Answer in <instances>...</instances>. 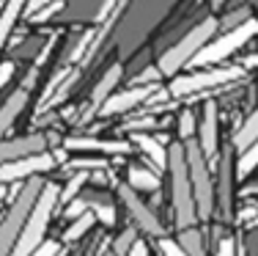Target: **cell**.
Here are the masks:
<instances>
[{"instance_id":"d6a6232c","label":"cell","mask_w":258,"mask_h":256,"mask_svg":"<svg viewBox=\"0 0 258 256\" xmlns=\"http://www.w3.org/2000/svg\"><path fill=\"white\" fill-rule=\"evenodd\" d=\"M30 256H58V242H55V240H44Z\"/></svg>"},{"instance_id":"f1b7e54d","label":"cell","mask_w":258,"mask_h":256,"mask_svg":"<svg viewBox=\"0 0 258 256\" xmlns=\"http://www.w3.org/2000/svg\"><path fill=\"white\" fill-rule=\"evenodd\" d=\"M69 168L75 171H102L107 168V160H85V157H80V160H72Z\"/></svg>"},{"instance_id":"5bb4252c","label":"cell","mask_w":258,"mask_h":256,"mask_svg":"<svg viewBox=\"0 0 258 256\" xmlns=\"http://www.w3.org/2000/svg\"><path fill=\"white\" fill-rule=\"evenodd\" d=\"M121 75H124V69H121V64H113L107 72H104V77L99 83H96V88L91 91V113H99V108L107 102V96L113 94V88L118 85Z\"/></svg>"},{"instance_id":"9a60e30c","label":"cell","mask_w":258,"mask_h":256,"mask_svg":"<svg viewBox=\"0 0 258 256\" xmlns=\"http://www.w3.org/2000/svg\"><path fill=\"white\" fill-rule=\"evenodd\" d=\"M25 105H28V88H17L14 94L3 102V108H0V138L11 130V124L17 121V116L22 113Z\"/></svg>"},{"instance_id":"e575fe53","label":"cell","mask_w":258,"mask_h":256,"mask_svg":"<svg viewBox=\"0 0 258 256\" xmlns=\"http://www.w3.org/2000/svg\"><path fill=\"white\" fill-rule=\"evenodd\" d=\"M154 127H157V121H154V119H138V121H129L126 130L138 132V130H154Z\"/></svg>"},{"instance_id":"30bf717a","label":"cell","mask_w":258,"mask_h":256,"mask_svg":"<svg viewBox=\"0 0 258 256\" xmlns=\"http://www.w3.org/2000/svg\"><path fill=\"white\" fill-rule=\"evenodd\" d=\"M154 91H157V85L149 83V85H135V88H129V91L113 94V96H107V102H104V105L99 108V113H102V116L126 113V111H132L135 105H140V102L151 99V94H154Z\"/></svg>"},{"instance_id":"484cf974","label":"cell","mask_w":258,"mask_h":256,"mask_svg":"<svg viewBox=\"0 0 258 256\" xmlns=\"http://www.w3.org/2000/svg\"><path fill=\"white\" fill-rule=\"evenodd\" d=\"M91 204V212L96 215V221H102L104 226H113L115 223V210L110 204H102V201H88Z\"/></svg>"},{"instance_id":"ac0fdd59","label":"cell","mask_w":258,"mask_h":256,"mask_svg":"<svg viewBox=\"0 0 258 256\" xmlns=\"http://www.w3.org/2000/svg\"><path fill=\"white\" fill-rule=\"evenodd\" d=\"M135 143H138L140 149H143V155L154 163V168H168V149H165L157 138L146 135V132H138V135H135Z\"/></svg>"},{"instance_id":"1f68e13d","label":"cell","mask_w":258,"mask_h":256,"mask_svg":"<svg viewBox=\"0 0 258 256\" xmlns=\"http://www.w3.org/2000/svg\"><path fill=\"white\" fill-rule=\"evenodd\" d=\"M217 256H236V242H233V237H223V240L217 242Z\"/></svg>"},{"instance_id":"f546056e","label":"cell","mask_w":258,"mask_h":256,"mask_svg":"<svg viewBox=\"0 0 258 256\" xmlns=\"http://www.w3.org/2000/svg\"><path fill=\"white\" fill-rule=\"evenodd\" d=\"M159 251H162V256H187L184 248L176 240H170V237H159Z\"/></svg>"},{"instance_id":"f35d334b","label":"cell","mask_w":258,"mask_h":256,"mask_svg":"<svg viewBox=\"0 0 258 256\" xmlns=\"http://www.w3.org/2000/svg\"><path fill=\"white\" fill-rule=\"evenodd\" d=\"M115 3H118V0H104V3L99 6V11H96V22H102V20H104V17H107V14H110V11H113V9H115Z\"/></svg>"},{"instance_id":"4fadbf2b","label":"cell","mask_w":258,"mask_h":256,"mask_svg":"<svg viewBox=\"0 0 258 256\" xmlns=\"http://www.w3.org/2000/svg\"><path fill=\"white\" fill-rule=\"evenodd\" d=\"M201 151L206 160H217V105L206 102L204 105V121H201Z\"/></svg>"},{"instance_id":"ab89813d","label":"cell","mask_w":258,"mask_h":256,"mask_svg":"<svg viewBox=\"0 0 258 256\" xmlns=\"http://www.w3.org/2000/svg\"><path fill=\"white\" fill-rule=\"evenodd\" d=\"M126 256H149V248H146V242L143 240H138L132 248H129V253Z\"/></svg>"},{"instance_id":"ffe728a7","label":"cell","mask_w":258,"mask_h":256,"mask_svg":"<svg viewBox=\"0 0 258 256\" xmlns=\"http://www.w3.org/2000/svg\"><path fill=\"white\" fill-rule=\"evenodd\" d=\"M179 245L184 248V253L187 256H206V248H204V237H201V231L198 229H184L181 234H179Z\"/></svg>"},{"instance_id":"277c9868","label":"cell","mask_w":258,"mask_h":256,"mask_svg":"<svg viewBox=\"0 0 258 256\" xmlns=\"http://www.w3.org/2000/svg\"><path fill=\"white\" fill-rule=\"evenodd\" d=\"M214 33H217V20H214V17H209V20L198 22V25L189 30V33L184 36L179 44H173L162 58H159V64H157L159 75L173 77L176 72L181 69V66H187L189 61H192V58L198 56V53L209 44V41H212V36H214Z\"/></svg>"},{"instance_id":"7402d4cb","label":"cell","mask_w":258,"mask_h":256,"mask_svg":"<svg viewBox=\"0 0 258 256\" xmlns=\"http://www.w3.org/2000/svg\"><path fill=\"white\" fill-rule=\"evenodd\" d=\"M220 207L223 212H231V160L225 157L220 168Z\"/></svg>"},{"instance_id":"836d02e7","label":"cell","mask_w":258,"mask_h":256,"mask_svg":"<svg viewBox=\"0 0 258 256\" xmlns=\"http://www.w3.org/2000/svg\"><path fill=\"white\" fill-rule=\"evenodd\" d=\"M157 77H162L157 66H151V69H143V72L138 75V85H149V83H154Z\"/></svg>"},{"instance_id":"8992f818","label":"cell","mask_w":258,"mask_h":256,"mask_svg":"<svg viewBox=\"0 0 258 256\" xmlns=\"http://www.w3.org/2000/svg\"><path fill=\"white\" fill-rule=\"evenodd\" d=\"M258 33V20H244L239 22L233 30H228L225 36H220V39H212L204 50L198 53L192 61H189L187 66H209V64H220V61H225L231 56V53H236L239 47H244L250 39Z\"/></svg>"},{"instance_id":"d6986e66","label":"cell","mask_w":258,"mask_h":256,"mask_svg":"<svg viewBox=\"0 0 258 256\" xmlns=\"http://www.w3.org/2000/svg\"><path fill=\"white\" fill-rule=\"evenodd\" d=\"M255 141H258V113L247 116V119H244V124L236 130V135H233V149L242 155V151H247Z\"/></svg>"},{"instance_id":"d590c367","label":"cell","mask_w":258,"mask_h":256,"mask_svg":"<svg viewBox=\"0 0 258 256\" xmlns=\"http://www.w3.org/2000/svg\"><path fill=\"white\" fill-rule=\"evenodd\" d=\"M255 215H258V207L250 204V207H244V210L236 215V221H239V223H250V221H255Z\"/></svg>"},{"instance_id":"4dcf8cb0","label":"cell","mask_w":258,"mask_h":256,"mask_svg":"<svg viewBox=\"0 0 258 256\" xmlns=\"http://www.w3.org/2000/svg\"><path fill=\"white\" fill-rule=\"evenodd\" d=\"M66 207H69V210H66V218H72V221L80 218V215H85V212L91 210V204H88V201H83V198H75L72 204H66Z\"/></svg>"},{"instance_id":"8d00e7d4","label":"cell","mask_w":258,"mask_h":256,"mask_svg":"<svg viewBox=\"0 0 258 256\" xmlns=\"http://www.w3.org/2000/svg\"><path fill=\"white\" fill-rule=\"evenodd\" d=\"M50 3H52V0H28V3H25V14L33 17L36 11H41L44 6H50Z\"/></svg>"},{"instance_id":"ba28073f","label":"cell","mask_w":258,"mask_h":256,"mask_svg":"<svg viewBox=\"0 0 258 256\" xmlns=\"http://www.w3.org/2000/svg\"><path fill=\"white\" fill-rule=\"evenodd\" d=\"M58 166V157L52 151H39V155H28L20 160H11L0 166V182H20V179H30L39 176L44 171H52Z\"/></svg>"},{"instance_id":"74e56055","label":"cell","mask_w":258,"mask_h":256,"mask_svg":"<svg viewBox=\"0 0 258 256\" xmlns=\"http://www.w3.org/2000/svg\"><path fill=\"white\" fill-rule=\"evenodd\" d=\"M11 75H14V64H11V61L0 64V88H3V85L11 80Z\"/></svg>"},{"instance_id":"44dd1931","label":"cell","mask_w":258,"mask_h":256,"mask_svg":"<svg viewBox=\"0 0 258 256\" xmlns=\"http://www.w3.org/2000/svg\"><path fill=\"white\" fill-rule=\"evenodd\" d=\"M94 223H96V215H94V212L88 210V212H85V215L75 218V223H72V226L66 229L63 240H66V242H75V240H80V237H83V234H88Z\"/></svg>"},{"instance_id":"e0dca14e","label":"cell","mask_w":258,"mask_h":256,"mask_svg":"<svg viewBox=\"0 0 258 256\" xmlns=\"http://www.w3.org/2000/svg\"><path fill=\"white\" fill-rule=\"evenodd\" d=\"M25 3H28V0H6L3 14H0V50H3L6 39L11 36V30H14L17 20H20V14L25 11Z\"/></svg>"},{"instance_id":"3957f363","label":"cell","mask_w":258,"mask_h":256,"mask_svg":"<svg viewBox=\"0 0 258 256\" xmlns=\"http://www.w3.org/2000/svg\"><path fill=\"white\" fill-rule=\"evenodd\" d=\"M58 196H60L58 185H44L41 187V193H39V198H36L33 210H30V215L25 221V229H22V234H20V240H17L11 256H30L41 242H44L47 226H50L52 212H55V207H58Z\"/></svg>"},{"instance_id":"8fae6325","label":"cell","mask_w":258,"mask_h":256,"mask_svg":"<svg viewBox=\"0 0 258 256\" xmlns=\"http://www.w3.org/2000/svg\"><path fill=\"white\" fill-rule=\"evenodd\" d=\"M47 141H50V138L41 135V132L14 138V141H0V166H3V163H11V160H20V157H28V155L47 151Z\"/></svg>"},{"instance_id":"d4e9b609","label":"cell","mask_w":258,"mask_h":256,"mask_svg":"<svg viewBox=\"0 0 258 256\" xmlns=\"http://www.w3.org/2000/svg\"><path fill=\"white\" fill-rule=\"evenodd\" d=\"M138 242V229L135 226H129L126 231H121L118 237H115V242H113V253L115 256H126L129 253V248Z\"/></svg>"},{"instance_id":"2e32d148","label":"cell","mask_w":258,"mask_h":256,"mask_svg":"<svg viewBox=\"0 0 258 256\" xmlns=\"http://www.w3.org/2000/svg\"><path fill=\"white\" fill-rule=\"evenodd\" d=\"M126 185L132 187V190H159L162 187V179H159V174H154L151 168H143V166H129L126 171Z\"/></svg>"},{"instance_id":"7a4b0ae2","label":"cell","mask_w":258,"mask_h":256,"mask_svg":"<svg viewBox=\"0 0 258 256\" xmlns=\"http://www.w3.org/2000/svg\"><path fill=\"white\" fill-rule=\"evenodd\" d=\"M41 187H44V182H41L39 176H30V179H25V185L14 193V201H11L3 223H0V256H11L17 240H20V234H22V229H25L30 210H33L36 198H39V193H41Z\"/></svg>"},{"instance_id":"4316f807","label":"cell","mask_w":258,"mask_h":256,"mask_svg":"<svg viewBox=\"0 0 258 256\" xmlns=\"http://www.w3.org/2000/svg\"><path fill=\"white\" fill-rule=\"evenodd\" d=\"M179 135H181V141H189V138L195 135V116H192V111H184L179 116Z\"/></svg>"},{"instance_id":"83f0119b","label":"cell","mask_w":258,"mask_h":256,"mask_svg":"<svg viewBox=\"0 0 258 256\" xmlns=\"http://www.w3.org/2000/svg\"><path fill=\"white\" fill-rule=\"evenodd\" d=\"M63 6H66V0H52L50 6H44L41 11H36V14L30 17V22H47L50 17H55V14H58V11L63 9Z\"/></svg>"},{"instance_id":"b9f144b4","label":"cell","mask_w":258,"mask_h":256,"mask_svg":"<svg viewBox=\"0 0 258 256\" xmlns=\"http://www.w3.org/2000/svg\"><path fill=\"white\" fill-rule=\"evenodd\" d=\"M107 256H115V253H113V251H110V253H107Z\"/></svg>"},{"instance_id":"7c38bea8","label":"cell","mask_w":258,"mask_h":256,"mask_svg":"<svg viewBox=\"0 0 258 256\" xmlns=\"http://www.w3.org/2000/svg\"><path fill=\"white\" fill-rule=\"evenodd\" d=\"M63 149L69 151H102V155H129L132 146L126 141H102V138H88V135H75L66 138Z\"/></svg>"},{"instance_id":"cb8c5ba5","label":"cell","mask_w":258,"mask_h":256,"mask_svg":"<svg viewBox=\"0 0 258 256\" xmlns=\"http://www.w3.org/2000/svg\"><path fill=\"white\" fill-rule=\"evenodd\" d=\"M255 168H258V141H255L253 146H250L247 151H242V155H239L236 176H239V179H244V176H250Z\"/></svg>"},{"instance_id":"9c48e42d","label":"cell","mask_w":258,"mask_h":256,"mask_svg":"<svg viewBox=\"0 0 258 256\" xmlns=\"http://www.w3.org/2000/svg\"><path fill=\"white\" fill-rule=\"evenodd\" d=\"M118 196L121 201H124V207L129 210V215H132V221H135V226L138 229H143V231H149L151 237H165V229H162V223L154 218V212L149 210V207L143 204V201L138 198V193L132 190L129 185H118Z\"/></svg>"},{"instance_id":"6da1fadb","label":"cell","mask_w":258,"mask_h":256,"mask_svg":"<svg viewBox=\"0 0 258 256\" xmlns=\"http://www.w3.org/2000/svg\"><path fill=\"white\" fill-rule=\"evenodd\" d=\"M168 171H170V201H173L176 229H192L198 221L192 201V185H189L187 157H184V143H173L168 149Z\"/></svg>"},{"instance_id":"52a82bcc","label":"cell","mask_w":258,"mask_h":256,"mask_svg":"<svg viewBox=\"0 0 258 256\" xmlns=\"http://www.w3.org/2000/svg\"><path fill=\"white\" fill-rule=\"evenodd\" d=\"M244 75L242 66H225V69H206V72H195V75H184V77H173L168 94L170 96H189L198 94L206 88H217V85L233 83Z\"/></svg>"},{"instance_id":"603a6c76","label":"cell","mask_w":258,"mask_h":256,"mask_svg":"<svg viewBox=\"0 0 258 256\" xmlns=\"http://www.w3.org/2000/svg\"><path fill=\"white\" fill-rule=\"evenodd\" d=\"M88 182V171H75V176L69 179V185L60 190V196H58V204H72V201L77 198V193H80V187Z\"/></svg>"},{"instance_id":"5b68a950","label":"cell","mask_w":258,"mask_h":256,"mask_svg":"<svg viewBox=\"0 0 258 256\" xmlns=\"http://www.w3.org/2000/svg\"><path fill=\"white\" fill-rule=\"evenodd\" d=\"M184 157H187L195 212H198V218L206 221V218H212V207H214V187H212V176H209V163H206L204 151H201V146L192 138L184 141Z\"/></svg>"},{"instance_id":"60d3db41","label":"cell","mask_w":258,"mask_h":256,"mask_svg":"<svg viewBox=\"0 0 258 256\" xmlns=\"http://www.w3.org/2000/svg\"><path fill=\"white\" fill-rule=\"evenodd\" d=\"M242 66H247V69H258V53H255V56H250V58H244Z\"/></svg>"}]
</instances>
